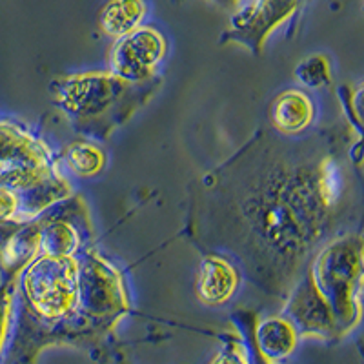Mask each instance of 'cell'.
Wrapping results in <instances>:
<instances>
[{
    "label": "cell",
    "instance_id": "6da1fadb",
    "mask_svg": "<svg viewBox=\"0 0 364 364\" xmlns=\"http://www.w3.org/2000/svg\"><path fill=\"white\" fill-rule=\"evenodd\" d=\"M344 126L282 136L262 128L191 186L186 235L286 299L359 206Z\"/></svg>",
    "mask_w": 364,
    "mask_h": 364
},
{
    "label": "cell",
    "instance_id": "7a4b0ae2",
    "mask_svg": "<svg viewBox=\"0 0 364 364\" xmlns=\"http://www.w3.org/2000/svg\"><path fill=\"white\" fill-rule=\"evenodd\" d=\"M161 77L142 84L119 79L112 71L64 75L51 80L50 95L73 129L106 141L161 87Z\"/></svg>",
    "mask_w": 364,
    "mask_h": 364
},
{
    "label": "cell",
    "instance_id": "3957f363",
    "mask_svg": "<svg viewBox=\"0 0 364 364\" xmlns=\"http://www.w3.org/2000/svg\"><path fill=\"white\" fill-rule=\"evenodd\" d=\"M0 190L17 195V220H33L71 197L44 142L11 122H0Z\"/></svg>",
    "mask_w": 364,
    "mask_h": 364
},
{
    "label": "cell",
    "instance_id": "277c9868",
    "mask_svg": "<svg viewBox=\"0 0 364 364\" xmlns=\"http://www.w3.org/2000/svg\"><path fill=\"white\" fill-rule=\"evenodd\" d=\"M318 291L336 317L339 339L348 336L360 321L363 291V237L344 233L318 250L310 262Z\"/></svg>",
    "mask_w": 364,
    "mask_h": 364
},
{
    "label": "cell",
    "instance_id": "5b68a950",
    "mask_svg": "<svg viewBox=\"0 0 364 364\" xmlns=\"http://www.w3.org/2000/svg\"><path fill=\"white\" fill-rule=\"evenodd\" d=\"M21 277L22 314L38 323L53 324L66 318L79 304L77 257L38 255Z\"/></svg>",
    "mask_w": 364,
    "mask_h": 364
},
{
    "label": "cell",
    "instance_id": "8992f818",
    "mask_svg": "<svg viewBox=\"0 0 364 364\" xmlns=\"http://www.w3.org/2000/svg\"><path fill=\"white\" fill-rule=\"evenodd\" d=\"M299 9L297 2L282 0H255V2H237L230 15L228 28L220 35V44L235 42L245 46L255 57L262 53L264 42L273 29L294 15Z\"/></svg>",
    "mask_w": 364,
    "mask_h": 364
},
{
    "label": "cell",
    "instance_id": "52a82bcc",
    "mask_svg": "<svg viewBox=\"0 0 364 364\" xmlns=\"http://www.w3.org/2000/svg\"><path fill=\"white\" fill-rule=\"evenodd\" d=\"M166 51L164 35L151 26H141L115 42L109 53V71L126 82H148L159 77L157 68Z\"/></svg>",
    "mask_w": 364,
    "mask_h": 364
},
{
    "label": "cell",
    "instance_id": "ba28073f",
    "mask_svg": "<svg viewBox=\"0 0 364 364\" xmlns=\"http://www.w3.org/2000/svg\"><path fill=\"white\" fill-rule=\"evenodd\" d=\"M284 318L290 321L299 337H321V339L330 341L339 339L336 317L331 314L326 299L323 297L315 284L310 264L304 269L297 284L294 286L290 295L286 297Z\"/></svg>",
    "mask_w": 364,
    "mask_h": 364
},
{
    "label": "cell",
    "instance_id": "9c48e42d",
    "mask_svg": "<svg viewBox=\"0 0 364 364\" xmlns=\"http://www.w3.org/2000/svg\"><path fill=\"white\" fill-rule=\"evenodd\" d=\"M245 318L252 343L268 363L279 364L291 355L299 343V336L290 321L284 317L261 318L253 310H239Z\"/></svg>",
    "mask_w": 364,
    "mask_h": 364
},
{
    "label": "cell",
    "instance_id": "30bf717a",
    "mask_svg": "<svg viewBox=\"0 0 364 364\" xmlns=\"http://www.w3.org/2000/svg\"><path fill=\"white\" fill-rule=\"evenodd\" d=\"M269 126L282 136H299L315 120V104L302 90H286L272 100L268 109Z\"/></svg>",
    "mask_w": 364,
    "mask_h": 364
},
{
    "label": "cell",
    "instance_id": "8fae6325",
    "mask_svg": "<svg viewBox=\"0 0 364 364\" xmlns=\"http://www.w3.org/2000/svg\"><path fill=\"white\" fill-rule=\"evenodd\" d=\"M239 282V269L228 259L219 255H204L195 294L208 306H220L235 295Z\"/></svg>",
    "mask_w": 364,
    "mask_h": 364
},
{
    "label": "cell",
    "instance_id": "7c38bea8",
    "mask_svg": "<svg viewBox=\"0 0 364 364\" xmlns=\"http://www.w3.org/2000/svg\"><path fill=\"white\" fill-rule=\"evenodd\" d=\"M148 6L139 0H113L99 11V28L113 38H122L141 28Z\"/></svg>",
    "mask_w": 364,
    "mask_h": 364
},
{
    "label": "cell",
    "instance_id": "4fadbf2b",
    "mask_svg": "<svg viewBox=\"0 0 364 364\" xmlns=\"http://www.w3.org/2000/svg\"><path fill=\"white\" fill-rule=\"evenodd\" d=\"M68 168L79 177H95L104 170L106 155L102 149L90 142H71L63 154Z\"/></svg>",
    "mask_w": 364,
    "mask_h": 364
},
{
    "label": "cell",
    "instance_id": "5bb4252c",
    "mask_svg": "<svg viewBox=\"0 0 364 364\" xmlns=\"http://www.w3.org/2000/svg\"><path fill=\"white\" fill-rule=\"evenodd\" d=\"M295 77L302 86L318 90V87L330 86L331 84V68L330 60L324 55H311L304 58L295 68Z\"/></svg>",
    "mask_w": 364,
    "mask_h": 364
},
{
    "label": "cell",
    "instance_id": "9a60e30c",
    "mask_svg": "<svg viewBox=\"0 0 364 364\" xmlns=\"http://www.w3.org/2000/svg\"><path fill=\"white\" fill-rule=\"evenodd\" d=\"M223 350L213 357L210 364H250L245 341L240 339L239 331L223 333Z\"/></svg>",
    "mask_w": 364,
    "mask_h": 364
},
{
    "label": "cell",
    "instance_id": "2e32d148",
    "mask_svg": "<svg viewBox=\"0 0 364 364\" xmlns=\"http://www.w3.org/2000/svg\"><path fill=\"white\" fill-rule=\"evenodd\" d=\"M15 286H17V279L13 277H6V281L0 284V353L4 350V344L8 341L9 326H11Z\"/></svg>",
    "mask_w": 364,
    "mask_h": 364
},
{
    "label": "cell",
    "instance_id": "e0dca14e",
    "mask_svg": "<svg viewBox=\"0 0 364 364\" xmlns=\"http://www.w3.org/2000/svg\"><path fill=\"white\" fill-rule=\"evenodd\" d=\"M339 95L343 100V108L346 112L348 120H350V128H353L357 132V136L360 139L363 135V117H360V108H363V86H341Z\"/></svg>",
    "mask_w": 364,
    "mask_h": 364
},
{
    "label": "cell",
    "instance_id": "ac0fdd59",
    "mask_svg": "<svg viewBox=\"0 0 364 364\" xmlns=\"http://www.w3.org/2000/svg\"><path fill=\"white\" fill-rule=\"evenodd\" d=\"M232 323L237 326V331H239L240 339L245 341L246 352H248V357H250V364H272V363H268V360H266L261 353H259V350L255 348V344L252 343V337H250V333H248V328H246L245 318H242V315H240L239 310H235L232 314Z\"/></svg>",
    "mask_w": 364,
    "mask_h": 364
},
{
    "label": "cell",
    "instance_id": "d6986e66",
    "mask_svg": "<svg viewBox=\"0 0 364 364\" xmlns=\"http://www.w3.org/2000/svg\"><path fill=\"white\" fill-rule=\"evenodd\" d=\"M18 199L8 190H0V220H17Z\"/></svg>",
    "mask_w": 364,
    "mask_h": 364
},
{
    "label": "cell",
    "instance_id": "ffe728a7",
    "mask_svg": "<svg viewBox=\"0 0 364 364\" xmlns=\"http://www.w3.org/2000/svg\"><path fill=\"white\" fill-rule=\"evenodd\" d=\"M117 364H128V363H126V360H124V359H120V360H119V363H117Z\"/></svg>",
    "mask_w": 364,
    "mask_h": 364
}]
</instances>
